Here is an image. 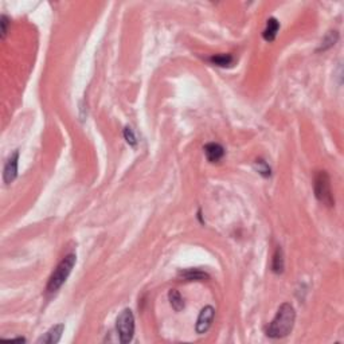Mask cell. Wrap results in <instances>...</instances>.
Listing matches in <instances>:
<instances>
[{"mask_svg":"<svg viewBox=\"0 0 344 344\" xmlns=\"http://www.w3.org/2000/svg\"><path fill=\"white\" fill-rule=\"evenodd\" d=\"M116 329H117V334L120 336L121 343L126 344L133 339V335H135V316H133V312L130 309L126 308L120 313V316L117 318Z\"/></svg>","mask_w":344,"mask_h":344,"instance_id":"4","label":"cell"},{"mask_svg":"<svg viewBox=\"0 0 344 344\" xmlns=\"http://www.w3.org/2000/svg\"><path fill=\"white\" fill-rule=\"evenodd\" d=\"M204 153L209 162L217 163L224 156V149L218 143H209L204 146Z\"/></svg>","mask_w":344,"mask_h":344,"instance_id":"8","label":"cell"},{"mask_svg":"<svg viewBox=\"0 0 344 344\" xmlns=\"http://www.w3.org/2000/svg\"><path fill=\"white\" fill-rule=\"evenodd\" d=\"M63 329H65V325L63 324H57L54 325L51 328L47 331L46 334L43 335L42 338L38 339V343L41 344H55L61 340V336L63 334Z\"/></svg>","mask_w":344,"mask_h":344,"instance_id":"7","label":"cell"},{"mask_svg":"<svg viewBox=\"0 0 344 344\" xmlns=\"http://www.w3.org/2000/svg\"><path fill=\"white\" fill-rule=\"evenodd\" d=\"M179 276L184 278L186 281H202V280L209 278L207 273L199 270V269H186V270L179 271Z\"/></svg>","mask_w":344,"mask_h":344,"instance_id":"10","label":"cell"},{"mask_svg":"<svg viewBox=\"0 0 344 344\" xmlns=\"http://www.w3.org/2000/svg\"><path fill=\"white\" fill-rule=\"evenodd\" d=\"M214 308L210 307V305L204 307L203 309L200 311L198 320H197V332H198V334H206V332L209 331L210 327H211V323H213V320H214Z\"/></svg>","mask_w":344,"mask_h":344,"instance_id":"5","label":"cell"},{"mask_svg":"<svg viewBox=\"0 0 344 344\" xmlns=\"http://www.w3.org/2000/svg\"><path fill=\"white\" fill-rule=\"evenodd\" d=\"M124 137H125L126 143H128L129 146L135 147L136 144H137V139H136V135L133 133V130H132V128H130V126H126L125 129H124Z\"/></svg>","mask_w":344,"mask_h":344,"instance_id":"16","label":"cell"},{"mask_svg":"<svg viewBox=\"0 0 344 344\" xmlns=\"http://www.w3.org/2000/svg\"><path fill=\"white\" fill-rule=\"evenodd\" d=\"M18 163H19V151H15L5 163L4 172H3V179L4 183L10 184L18 176Z\"/></svg>","mask_w":344,"mask_h":344,"instance_id":"6","label":"cell"},{"mask_svg":"<svg viewBox=\"0 0 344 344\" xmlns=\"http://www.w3.org/2000/svg\"><path fill=\"white\" fill-rule=\"evenodd\" d=\"M8 26H10V19L7 15L0 16V27H1V39H5L7 32H8Z\"/></svg>","mask_w":344,"mask_h":344,"instance_id":"17","label":"cell"},{"mask_svg":"<svg viewBox=\"0 0 344 344\" xmlns=\"http://www.w3.org/2000/svg\"><path fill=\"white\" fill-rule=\"evenodd\" d=\"M271 270L280 274L284 271V254H282L281 247L278 246L273 254V260H271Z\"/></svg>","mask_w":344,"mask_h":344,"instance_id":"12","label":"cell"},{"mask_svg":"<svg viewBox=\"0 0 344 344\" xmlns=\"http://www.w3.org/2000/svg\"><path fill=\"white\" fill-rule=\"evenodd\" d=\"M296 320V311L289 302H284L278 308L276 316L266 328V335L271 339H281L292 332Z\"/></svg>","mask_w":344,"mask_h":344,"instance_id":"1","label":"cell"},{"mask_svg":"<svg viewBox=\"0 0 344 344\" xmlns=\"http://www.w3.org/2000/svg\"><path fill=\"white\" fill-rule=\"evenodd\" d=\"M278 30H280V22L277 21L276 18H269L266 22L265 30L262 32V37L266 42H273L276 39Z\"/></svg>","mask_w":344,"mask_h":344,"instance_id":"9","label":"cell"},{"mask_svg":"<svg viewBox=\"0 0 344 344\" xmlns=\"http://www.w3.org/2000/svg\"><path fill=\"white\" fill-rule=\"evenodd\" d=\"M338 38H339L338 32L331 31V34H329L328 37L324 39V42H323V45H321V49H320V50H325V49H328V47L334 46L335 42L338 41Z\"/></svg>","mask_w":344,"mask_h":344,"instance_id":"15","label":"cell"},{"mask_svg":"<svg viewBox=\"0 0 344 344\" xmlns=\"http://www.w3.org/2000/svg\"><path fill=\"white\" fill-rule=\"evenodd\" d=\"M168 300H170L172 308H173L176 312H180L183 308H184V301H183L182 295L177 292L176 289H171V291H170V293H168Z\"/></svg>","mask_w":344,"mask_h":344,"instance_id":"13","label":"cell"},{"mask_svg":"<svg viewBox=\"0 0 344 344\" xmlns=\"http://www.w3.org/2000/svg\"><path fill=\"white\" fill-rule=\"evenodd\" d=\"M315 195L319 202H321L328 207H332L335 204L334 195H332V188H331V179L329 175L325 171H319L315 176Z\"/></svg>","mask_w":344,"mask_h":344,"instance_id":"3","label":"cell"},{"mask_svg":"<svg viewBox=\"0 0 344 344\" xmlns=\"http://www.w3.org/2000/svg\"><path fill=\"white\" fill-rule=\"evenodd\" d=\"M75 262H77L75 254H68L66 257H63V260L58 264L57 268L54 269L51 276L49 278V282H47L46 287V291L49 295L58 292V289L66 282V280L70 276V273L73 270Z\"/></svg>","mask_w":344,"mask_h":344,"instance_id":"2","label":"cell"},{"mask_svg":"<svg viewBox=\"0 0 344 344\" xmlns=\"http://www.w3.org/2000/svg\"><path fill=\"white\" fill-rule=\"evenodd\" d=\"M209 61L219 68H229L234 63V57L231 54H217L209 58Z\"/></svg>","mask_w":344,"mask_h":344,"instance_id":"11","label":"cell"},{"mask_svg":"<svg viewBox=\"0 0 344 344\" xmlns=\"http://www.w3.org/2000/svg\"><path fill=\"white\" fill-rule=\"evenodd\" d=\"M254 166H256V170L258 171V173H261L262 176L268 177L271 175L270 167H269V166H268V163L264 162V160L258 159V160H256V163H254Z\"/></svg>","mask_w":344,"mask_h":344,"instance_id":"14","label":"cell"}]
</instances>
